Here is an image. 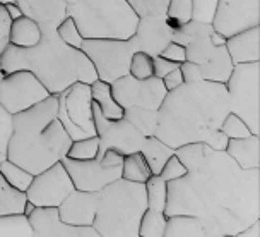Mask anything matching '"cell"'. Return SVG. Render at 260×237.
I'll return each mask as SVG.
<instances>
[{
  "mask_svg": "<svg viewBox=\"0 0 260 237\" xmlns=\"http://www.w3.org/2000/svg\"><path fill=\"white\" fill-rule=\"evenodd\" d=\"M180 71H182V76H183L185 83H195V81H201V79H204L201 66L195 64V62H190V60H185V62L180 64Z\"/></svg>",
  "mask_w": 260,
  "mask_h": 237,
  "instance_id": "obj_45",
  "label": "cell"
},
{
  "mask_svg": "<svg viewBox=\"0 0 260 237\" xmlns=\"http://www.w3.org/2000/svg\"><path fill=\"white\" fill-rule=\"evenodd\" d=\"M2 6L6 7V11H7V14H9V17H11V21L17 19V17H21V16H22L21 9H19V6H17L16 2H7V4H2Z\"/></svg>",
  "mask_w": 260,
  "mask_h": 237,
  "instance_id": "obj_49",
  "label": "cell"
},
{
  "mask_svg": "<svg viewBox=\"0 0 260 237\" xmlns=\"http://www.w3.org/2000/svg\"><path fill=\"white\" fill-rule=\"evenodd\" d=\"M27 198L24 191L12 188L0 174V215L24 213Z\"/></svg>",
  "mask_w": 260,
  "mask_h": 237,
  "instance_id": "obj_27",
  "label": "cell"
},
{
  "mask_svg": "<svg viewBox=\"0 0 260 237\" xmlns=\"http://www.w3.org/2000/svg\"><path fill=\"white\" fill-rule=\"evenodd\" d=\"M0 174H2V177L6 179L12 188L19 189V191H24V193H26V189L29 188L32 177H35L31 172H27L26 169L14 164L9 158L0 160Z\"/></svg>",
  "mask_w": 260,
  "mask_h": 237,
  "instance_id": "obj_33",
  "label": "cell"
},
{
  "mask_svg": "<svg viewBox=\"0 0 260 237\" xmlns=\"http://www.w3.org/2000/svg\"><path fill=\"white\" fill-rule=\"evenodd\" d=\"M212 31V24H204L192 19L187 24L173 30L171 41L185 46L187 60L201 66L204 79L226 83L235 64L231 62L226 45H214Z\"/></svg>",
  "mask_w": 260,
  "mask_h": 237,
  "instance_id": "obj_7",
  "label": "cell"
},
{
  "mask_svg": "<svg viewBox=\"0 0 260 237\" xmlns=\"http://www.w3.org/2000/svg\"><path fill=\"white\" fill-rule=\"evenodd\" d=\"M161 81H162V85H165L166 91L175 90V88H178L180 85H183V83H185L183 81V76H182V71H180V67H176L171 72H168L165 77L161 79Z\"/></svg>",
  "mask_w": 260,
  "mask_h": 237,
  "instance_id": "obj_47",
  "label": "cell"
},
{
  "mask_svg": "<svg viewBox=\"0 0 260 237\" xmlns=\"http://www.w3.org/2000/svg\"><path fill=\"white\" fill-rule=\"evenodd\" d=\"M185 174H187V169H185V165L182 164V160L176 155H171L168 160H166V164L162 165V169L157 175H161L166 182H170V180L180 179Z\"/></svg>",
  "mask_w": 260,
  "mask_h": 237,
  "instance_id": "obj_42",
  "label": "cell"
},
{
  "mask_svg": "<svg viewBox=\"0 0 260 237\" xmlns=\"http://www.w3.org/2000/svg\"><path fill=\"white\" fill-rule=\"evenodd\" d=\"M41 38V28L35 19L27 16H21L11 22L9 30V43L21 48L35 46Z\"/></svg>",
  "mask_w": 260,
  "mask_h": 237,
  "instance_id": "obj_24",
  "label": "cell"
},
{
  "mask_svg": "<svg viewBox=\"0 0 260 237\" xmlns=\"http://www.w3.org/2000/svg\"><path fill=\"white\" fill-rule=\"evenodd\" d=\"M6 74H7V72H6V71H4V69H2V67H0V81H2V79H4V77H6Z\"/></svg>",
  "mask_w": 260,
  "mask_h": 237,
  "instance_id": "obj_50",
  "label": "cell"
},
{
  "mask_svg": "<svg viewBox=\"0 0 260 237\" xmlns=\"http://www.w3.org/2000/svg\"><path fill=\"white\" fill-rule=\"evenodd\" d=\"M50 93L43 83L29 71H14L0 81V105L7 112L19 114L48 98Z\"/></svg>",
  "mask_w": 260,
  "mask_h": 237,
  "instance_id": "obj_11",
  "label": "cell"
},
{
  "mask_svg": "<svg viewBox=\"0 0 260 237\" xmlns=\"http://www.w3.org/2000/svg\"><path fill=\"white\" fill-rule=\"evenodd\" d=\"M260 26V0H217L212 28L224 38Z\"/></svg>",
  "mask_w": 260,
  "mask_h": 237,
  "instance_id": "obj_15",
  "label": "cell"
},
{
  "mask_svg": "<svg viewBox=\"0 0 260 237\" xmlns=\"http://www.w3.org/2000/svg\"><path fill=\"white\" fill-rule=\"evenodd\" d=\"M165 237H206L204 225L192 215H168Z\"/></svg>",
  "mask_w": 260,
  "mask_h": 237,
  "instance_id": "obj_26",
  "label": "cell"
},
{
  "mask_svg": "<svg viewBox=\"0 0 260 237\" xmlns=\"http://www.w3.org/2000/svg\"><path fill=\"white\" fill-rule=\"evenodd\" d=\"M217 0H192V19L204 24H212Z\"/></svg>",
  "mask_w": 260,
  "mask_h": 237,
  "instance_id": "obj_41",
  "label": "cell"
},
{
  "mask_svg": "<svg viewBox=\"0 0 260 237\" xmlns=\"http://www.w3.org/2000/svg\"><path fill=\"white\" fill-rule=\"evenodd\" d=\"M111 85V93L122 109L137 107L146 110H157L166 96V88L159 77L137 79L130 74H125L120 79H115Z\"/></svg>",
  "mask_w": 260,
  "mask_h": 237,
  "instance_id": "obj_12",
  "label": "cell"
},
{
  "mask_svg": "<svg viewBox=\"0 0 260 237\" xmlns=\"http://www.w3.org/2000/svg\"><path fill=\"white\" fill-rule=\"evenodd\" d=\"M230 112L224 83L207 79L183 83L166 93L157 109L154 136L171 148L206 143L214 150H224L228 138L221 133V124Z\"/></svg>",
  "mask_w": 260,
  "mask_h": 237,
  "instance_id": "obj_2",
  "label": "cell"
},
{
  "mask_svg": "<svg viewBox=\"0 0 260 237\" xmlns=\"http://www.w3.org/2000/svg\"><path fill=\"white\" fill-rule=\"evenodd\" d=\"M144 188H146L147 208L165 212L166 199H168V182H166L161 175L152 174L151 177L144 182Z\"/></svg>",
  "mask_w": 260,
  "mask_h": 237,
  "instance_id": "obj_31",
  "label": "cell"
},
{
  "mask_svg": "<svg viewBox=\"0 0 260 237\" xmlns=\"http://www.w3.org/2000/svg\"><path fill=\"white\" fill-rule=\"evenodd\" d=\"M81 50L92 62L98 79L105 83H113L115 79L128 74L130 59L134 52H137V46L132 36L127 40L84 38Z\"/></svg>",
  "mask_w": 260,
  "mask_h": 237,
  "instance_id": "obj_10",
  "label": "cell"
},
{
  "mask_svg": "<svg viewBox=\"0 0 260 237\" xmlns=\"http://www.w3.org/2000/svg\"><path fill=\"white\" fill-rule=\"evenodd\" d=\"M0 67L7 74L29 71L43 83L50 95H58L76 81L94 83L96 69L81 48L65 45L57 35V28H43L35 46L21 48L9 43L0 57Z\"/></svg>",
  "mask_w": 260,
  "mask_h": 237,
  "instance_id": "obj_3",
  "label": "cell"
},
{
  "mask_svg": "<svg viewBox=\"0 0 260 237\" xmlns=\"http://www.w3.org/2000/svg\"><path fill=\"white\" fill-rule=\"evenodd\" d=\"M91 98L92 103L103 114V117H106L108 120H118L123 117V109L115 100L110 83H105L101 79H96L94 83H91Z\"/></svg>",
  "mask_w": 260,
  "mask_h": 237,
  "instance_id": "obj_23",
  "label": "cell"
},
{
  "mask_svg": "<svg viewBox=\"0 0 260 237\" xmlns=\"http://www.w3.org/2000/svg\"><path fill=\"white\" fill-rule=\"evenodd\" d=\"M57 95L14 114V133L7 158L32 175L57 164L67 155L72 139L57 119Z\"/></svg>",
  "mask_w": 260,
  "mask_h": 237,
  "instance_id": "obj_4",
  "label": "cell"
},
{
  "mask_svg": "<svg viewBox=\"0 0 260 237\" xmlns=\"http://www.w3.org/2000/svg\"><path fill=\"white\" fill-rule=\"evenodd\" d=\"M57 119L72 141L96 136L91 85L76 81L57 95Z\"/></svg>",
  "mask_w": 260,
  "mask_h": 237,
  "instance_id": "obj_9",
  "label": "cell"
},
{
  "mask_svg": "<svg viewBox=\"0 0 260 237\" xmlns=\"http://www.w3.org/2000/svg\"><path fill=\"white\" fill-rule=\"evenodd\" d=\"M176 67H180V64L171 62V60L161 57V55H156V57H152V76H154V77L162 79V77L166 76V74L171 72Z\"/></svg>",
  "mask_w": 260,
  "mask_h": 237,
  "instance_id": "obj_44",
  "label": "cell"
},
{
  "mask_svg": "<svg viewBox=\"0 0 260 237\" xmlns=\"http://www.w3.org/2000/svg\"><path fill=\"white\" fill-rule=\"evenodd\" d=\"M224 151L241 169H260V134L228 139Z\"/></svg>",
  "mask_w": 260,
  "mask_h": 237,
  "instance_id": "obj_22",
  "label": "cell"
},
{
  "mask_svg": "<svg viewBox=\"0 0 260 237\" xmlns=\"http://www.w3.org/2000/svg\"><path fill=\"white\" fill-rule=\"evenodd\" d=\"M236 237H260V218L255 220L253 224H250L248 227H245L243 230H240Z\"/></svg>",
  "mask_w": 260,
  "mask_h": 237,
  "instance_id": "obj_48",
  "label": "cell"
},
{
  "mask_svg": "<svg viewBox=\"0 0 260 237\" xmlns=\"http://www.w3.org/2000/svg\"><path fill=\"white\" fill-rule=\"evenodd\" d=\"M22 16L35 19L40 28H57L67 17V4L63 0H16Z\"/></svg>",
  "mask_w": 260,
  "mask_h": 237,
  "instance_id": "obj_20",
  "label": "cell"
},
{
  "mask_svg": "<svg viewBox=\"0 0 260 237\" xmlns=\"http://www.w3.org/2000/svg\"><path fill=\"white\" fill-rule=\"evenodd\" d=\"M60 162L71 175L74 188L81 191L98 193L106 184L122 177V165L108 167L98 156L91 160H74V158L63 156Z\"/></svg>",
  "mask_w": 260,
  "mask_h": 237,
  "instance_id": "obj_16",
  "label": "cell"
},
{
  "mask_svg": "<svg viewBox=\"0 0 260 237\" xmlns=\"http://www.w3.org/2000/svg\"><path fill=\"white\" fill-rule=\"evenodd\" d=\"M74 189L69 172L62 162H57L32 177L26 189V198L35 206H58Z\"/></svg>",
  "mask_w": 260,
  "mask_h": 237,
  "instance_id": "obj_14",
  "label": "cell"
},
{
  "mask_svg": "<svg viewBox=\"0 0 260 237\" xmlns=\"http://www.w3.org/2000/svg\"><path fill=\"white\" fill-rule=\"evenodd\" d=\"M14 133V115L0 105V160L7 158V146Z\"/></svg>",
  "mask_w": 260,
  "mask_h": 237,
  "instance_id": "obj_40",
  "label": "cell"
},
{
  "mask_svg": "<svg viewBox=\"0 0 260 237\" xmlns=\"http://www.w3.org/2000/svg\"><path fill=\"white\" fill-rule=\"evenodd\" d=\"M161 57L171 60V62H176V64H182L187 60V54H185V46L176 43V41H170L168 45L162 48V52L159 54Z\"/></svg>",
  "mask_w": 260,
  "mask_h": 237,
  "instance_id": "obj_43",
  "label": "cell"
},
{
  "mask_svg": "<svg viewBox=\"0 0 260 237\" xmlns=\"http://www.w3.org/2000/svg\"><path fill=\"white\" fill-rule=\"evenodd\" d=\"M0 237H35L24 213L0 215Z\"/></svg>",
  "mask_w": 260,
  "mask_h": 237,
  "instance_id": "obj_30",
  "label": "cell"
},
{
  "mask_svg": "<svg viewBox=\"0 0 260 237\" xmlns=\"http://www.w3.org/2000/svg\"><path fill=\"white\" fill-rule=\"evenodd\" d=\"M146 208L144 184L120 177L98 191L92 227L100 237H139V224Z\"/></svg>",
  "mask_w": 260,
  "mask_h": 237,
  "instance_id": "obj_5",
  "label": "cell"
},
{
  "mask_svg": "<svg viewBox=\"0 0 260 237\" xmlns=\"http://www.w3.org/2000/svg\"><path fill=\"white\" fill-rule=\"evenodd\" d=\"M221 133L224 134L228 139H233V138H247L252 134L250 127L245 124V120H241L238 115L230 112L226 115V119L222 120L221 124Z\"/></svg>",
  "mask_w": 260,
  "mask_h": 237,
  "instance_id": "obj_38",
  "label": "cell"
},
{
  "mask_svg": "<svg viewBox=\"0 0 260 237\" xmlns=\"http://www.w3.org/2000/svg\"><path fill=\"white\" fill-rule=\"evenodd\" d=\"M151 175H152V172L141 151H134V153H128V155L123 156L122 179H127L130 182L144 184Z\"/></svg>",
  "mask_w": 260,
  "mask_h": 237,
  "instance_id": "obj_28",
  "label": "cell"
},
{
  "mask_svg": "<svg viewBox=\"0 0 260 237\" xmlns=\"http://www.w3.org/2000/svg\"><path fill=\"white\" fill-rule=\"evenodd\" d=\"M58 217L71 225H92L98 208V193L74 189L58 204Z\"/></svg>",
  "mask_w": 260,
  "mask_h": 237,
  "instance_id": "obj_19",
  "label": "cell"
},
{
  "mask_svg": "<svg viewBox=\"0 0 260 237\" xmlns=\"http://www.w3.org/2000/svg\"><path fill=\"white\" fill-rule=\"evenodd\" d=\"M224 85L231 112L245 120L252 134H260V60L236 64Z\"/></svg>",
  "mask_w": 260,
  "mask_h": 237,
  "instance_id": "obj_8",
  "label": "cell"
},
{
  "mask_svg": "<svg viewBox=\"0 0 260 237\" xmlns=\"http://www.w3.org/2000/svg\"><path fill=\"white\" fill-rule=\"evenodd\" d=\"M57 35L65 45L72 46V48H81L82 41H84L81 31H79V28L76 24V21H74L71 16L63 17L62 22L57 26Z\"/></svg>",
  "mask_w": 260,
  "mask_h": 237,
  "instance_id": "obj_36",
  "label": "cell"
},
{
  "mask_svg": "<svg viewBox=\"0 0 260 237\" xmlns=\"http://www.w3.org/2000/svg\"><path fill=\"white\" fill-rule=\"evenodd\" d=\"M171 35H173V30L166 21V16H147L139 17L136 33L132 35V38L136 41L137 50L156 57L171 41Z\"/></svg>",
  "mask_w": 260,
  "mask_h": 237,
  "instance_id": "obj_18",
  "label": "cell"
},
{
  "mask_svg": "<svg viewBox=\"0 0 260 237\" xmlns=\"http://www.w3.org/2000/svg\"><path fill=\"white\" fill-rule=\"evenodd\" d=\"M98 148H100L98 136L76 139V141L71 143L69 151H67V155H65V156L74 158V160H91V158H96Z\"/></svg>",
  "mask_w": 260,
  "mask_h": 237,
  "instance_id": "obj_35",
  "label": "cell"
},
{
  "mask_svg": "<svg viewBox=\"0 0 260 237\" xmlns=\"http://www.w3.org/2000/svg\"><path fill=\"white\" fill-rule=\"evenodd\" d=\"M7 2H16V0H0V4H7Z\"/></svg>",
  "mask_w": 260,
  "mask_h": 237,
  "instance_id": "obj_51",
  "label": "cell"
},
{
  "mask_svg": "<svg viewBox=\"0 0 260 237\" xmlns=\"http://www.w3.org/2000/svg\"><path fill=\"white\" fill-rule=\"evenodd\" d=\"M170 0H127L132 11L139 17L147 16H165Z\"/></svg>",
  "mask_w": 260,
  "mask_h": 237,
  "instance_id": "obj_37",
  "label": "cell"
},
{
  "mask_svg": "<svg viewBox=\"0 0 260 237\" xmlns=\"http://www.w3.org/2000/svg\"><path fill=\"white\" fill-rule=\"evenodd\" d=\"M67 16L76 21L82 38L91 40H127L139 22L127 0H77L67 4Z\"/></svg>",
  "mask_w": 260,
  "mask_h": 237,
  "instance_id": "obj_6",
  "label": "cell"
},
{
  "mask_svg": "<svg viewBox=\"0 0 260 237\" xmlns=\"http://www.w3.org/2000/svg\"><path fill=\"white\" fill-rule=\"evenodd\" d=\"M187 174L168 182L165 213L192 215L206 237H236L260 218V169H241L206 143L175 148Z\"/></svg>",
  "mask_w": 260,
  "mask_h": 237,
  "instance_id": "obj_1",
  "label": "cell"
},
{
  "mask_svg": "<svg viewBox=\"0 0 260 237\" xmlns=\"http://www.w3.org/2000/svg\"><path fill=\"white\" fill-rule=\"evenodd\" d=\"M128 74L137 79H147L152 76V57L147 54L141 52H134L132 59H130V67Z\"/></svg>",
  "mask_w": 260,
  "mask_h": 237,
  "instance_id": "obj_39",
  "label": "cell"
},
{
  "mask_svg": "<svg viewBox=\"0 0 260 237\" xmlns=\"http://www.w3.org/2000/svg\"><path fill=\"white\" fill-rule=\"evenodd\" d=\"M123 117L128 120L137 131H141L144 136H154L156 124H157V110H146L137 107L123 109Z\"/></svg>",
  "mask_w": 260,
  "mask_h": 237,
  "instance_id": "obj_29",
  "label": "cell"
},
{
  "mask_svg": "<svg viewBox=\"0 0 260 237\" xmlns=\"http://www.w3.org/2000/svg\"><path fill=\"white\" fill-rule=\"evenodd\" d=\"M92 117H94L96 136L100 141L98 155H101L108 148L117 150L123 156L134 151H141L146 136L141 131H137L125 117L118 120H108L103 117V114L100 112V109L94 103H92Z\"/></svg>",
  "mask_w": 260,
  "mask_h": 237,
  "instance_id": "obj_13",
  "label": "cell"
},
{
  "mask_svg": "<svg viewBox=\"0 0 260 237\" xmlns=\"http://www.w3.org/2000/svg\"><path fill=\"white\" fill-rule=\"evenodd\" d=\"M165 16L171 30L187 24L192 21V0H170Z\"/></svg>",
  "mask_w": 260,
  "mask_h": 237,
  "instance_id": "obj_34",
  "label": "cell"
},
{
  "mask_svg": "<svg viewBox=\"0 0 260 237\" xmlns=\"http://www.w3.org/2000/svg\"><path fill=\"white\" fill-rule=\"evenodd\" d=\"M11 17L6 11V7L0 6V57H2L4 50L9 45V30H11Z\"/></svg>",
  "mask_w": 260,
  "mask_h": 237,
  "instance_id": "obj_46",
  "label": "cell"
},
{
  "mask_svg": "<svg viewBox=\"0 0 260 237\" xmlns=\"http://www.w3.org/2000/svg\"><path fill=\"white\" fill-rule=\"evenodd\" d=\"M65 4H74V2H77V0H63Z\"/></svg>",
  "mask_w": 260,
  "mask_h": 237,
  "instance_id": "obj_52",
  "label": "cell"
},
{
  "mask_svg": "<svg viewBox=\"0 0 260 237\" xmlns=\"http://www.w3.org/2000/svg\"><path fill=\"white\" fill-rule=\"evenodd\" d=\"M0 6H2V4H0Z\"/></svg>",
  "mask_w": 260,
  "mask_h": 237,
  "instance_id": "obj_53",
  "label": "cell"
},
{
  "mask_svg": "<svg viewBox=\"0 0 260 237\" xmlns=\"http://www.w3.org/2000/svg\"><path fill=\"white\" fill-rule=\"evenodd\" d=\"M142 156L146 158L147 165H149L151 172L157 175L162 169V165L166 164V160L175 155V148L168 146L166 143H162L159 138L156 136H146L144 145L141 146Z\"/></svg>",
  "mask_w": 260,
  "mask_h": 237,
  "instance_id": "obj_25",
  "label": "cell"
},
{
  "mask_svg": "<svg viewBox=\"0 0 260 237\" xmlns=\"http://www.w3.org/2000/svg\"><path fill=\"white\" fill-rule=\"evenodd\" d=\"M226 48L231 62L248 64L260 60V26L238 31L226 38Z\"/></svg>",
  "mask_w": 260,
  "mask_h": 237,
  "instance_id": "obj_21",
  "label": "cell"
},
{
  "mask_svg": "<svg viewBox=\"0 0 260 237\" xmlns=\"http://www.w3.org/2000/svg\"><path fill=\"white\" fill-rule=\"evenodd\" d=\"M166 218L165 212L146 208L139 224V237H165Z\"/></svg>",
  "mask_w": 260,
  "mask_h": 237,
  "instance_id": "obj_32",
  "label": "cell"
},
{
  "mask_svg": "<svg viewBox=\"0 0 260 237\" xmlns=\"http://www.w3.org/2000/svg\"><path fill=\"white\" fill-rule=\"evenodd\" d=\"M26 217L35 237H100L92 225L65 224L57 206H32Z\"/></svg>",
  "mask_w": 260,
  "mask_h": 237,
  "instance_id": "obj_17",
  "label": "cell"
}]
</instances>
